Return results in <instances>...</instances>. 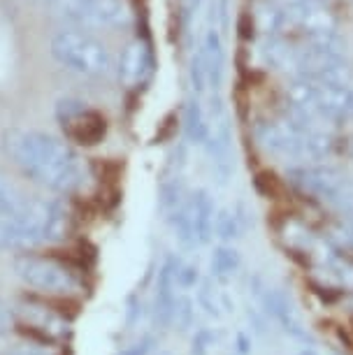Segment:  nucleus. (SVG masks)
Instances as JSON below:
<instances>
[{"mask_svg":"<svg viewBox=\"0 0 353 355\" xmlns=\"http://www.w3.org/2000/svg\"><path fill=\"white\" fill-rule=\"evenodd\" d=\"M5 151L26 177L56 193H72L84 186L82 158L61 139L37 130L5 132Z\"/></svg>","mask_w":353,"mask_h":355,"instance_id":"1","label":"nucleus"},{"mask_svg":"<svg viewBox=\"0 0 353 355\" xmlns=\"http://www.w3.org/2000/svg\"><path fill=\"white\" fill-rule=\"evenodd\" d=\"M49 202L21 198L12 211H0V249L28 251L44 242V220Z\"/></svg>","mask_w":353,"mask_h":355,"instance_id":"2","label":"nucleus"},{"mask_svg":"<svg viewBox=\"0 0 353 355\" xmlns=\"http://www.w3.org/2000/svg\"><path fill=\"white\" fill-rule=\"evenodd\" d=\"M51 56L56 58L63 68H68L77 75L100 77L107 75L112 68L110 53L98 40H93L84 33L63 31L51 40Z\"/></svg>","mask_w":353,"mask_h":355,"instance_id":"3","label":"nucleus"},{"mask_svg":"<svg viewBox=\"0 0 353 355\" xmlns=\"http://www.w3.org/2000/svg\"><path fill=\"white\" fill-rule=\"evenodd\" d=\"M15 272L26 286L35 288V291H42V293L68 295V293H75L79 288L75 274L65 265L56 263V260H51V258L24 253V256H19L15 260Z\"/></svg>","mask_w":353,"mask_h":355,"instance_id":"4","label":"nucleus"},{"mask_svg":"<svg viewBox=\"0 0 353 355\" xmlns=\"http://www.w3.org/2000/svg\"><path fill=\"white\" fill-rule=\"evenodd\" d=\"M51 5L61 17L79 24L119 26L128 19L123 0H51Z\"/></svg>","mask_w":353,"mask_h":355,"instance_id":"5","label":"nucleus"},{"mask_svg":"<svg viewBox=\"0 0 353 355\" xmlns=\"http://www.w3.org/2000/svg\"><path fill=\"white\" fill-rule=\"evenodd\" d=\"M261 304H263L265 316H270L275 320L289 337L302 341V344H311V334L307 332V327H304L289 293H284L282 288H263Z\"/></svg>","mask_w":353,"mask_h":355,"instance_id":"6","label":"nucleus"},{"mask_svg":"<svg viewBox=\"0 0 353 355\" xmlns=\"http://www.w3.org/2000/svg\"><path fill=\"white\" fill-rule=\"evenodd\" d=\"M177 258H165V263L158 270L156 277V297H154V320L156 325L170 327L172 318H175V306H177Z\"/></svg>","mask_w":353,"mask_h":355,"instance_id":"7","label":"nucleus"},{"mask_svg":"<svg viewBox=\"0 0 353 355\" xmlns=\"http://www.w3.org/2000/svg\"><path fill=\"white\" fill-rule=\"evenodd\" d=\"M184 205H186V211H189L198 246L209 244L212 237H214V218H216L214 200H212L207 191H196Z\"/></svg>","mask_w":353,"mask_h":355,"instance_id":"8","label":"nucleus"},{"mask_svg":"<svg viewBox=\"0 0 353 355\" xmlns=\"http://www.w3.org/2000/svg\"><path fill=\"white\" fill-rule=\"evenodd\" d=\"M63 125L70 128V135L79 139L82 144H96L100 135L105 132V121L96 114L86 112L84 107H72V103H68L65 107V114H61Z\"/></svg>","mask_w":353,"mask_h":355,"instance_id":"9","label":"nucleus"},{"mask_svg":"<svg viewBox=\"0 0 353 355\" xmlns=\"http://www.w3.org/2000/svg\"><path fill=\"white\" fill-rule=\"evenodd\" d=\"M239 267H242V253L232 244H218L212 251L209 272H212V281H216L218 286H225L228 281L235 279Z\"/></svg>","mask_w":353,"mask_h":355,"instance_id":"10","label":"nucleus"},{"mask_svg":"<svg viewBox=\"0 0 353 355\" xmlns=\"http://www.w3.org/2000/svg\"><path fill=\"white\" fill-rule=\"evenodd\" d=\"M151 58L149 49L142 42H130L121 53V61H119V72L126 84H137L142 82L144 75L149 72Z\"/></svg>","mask_w":353,"mask_h":355,"instance_id":"11","label":"nucleus"},{"mask_svg":"<svg viewBox=\"0 0 353 355\" xmlns=\"http://www.w3.org/2000/svg\"><path fill=\"white\" fill-rule=\"evenodd\" d=\"M17 313H19V316H24L31 325L40 327V330H44L46 334H51V337H61V334L68 332V325H65L63 320L56 316V313H51L49 309H44V306L21 304L17 309Z\"/></svg>","mask_w":353,"mask_h":355,"instance_id":"12","label":"nucleus"},{"mask_svg":"<svg viewBox=\"0 0 353 355\" xmlns=\"http://www.w3.org/2000/svg\"><path fill=\"white\" fill-rule=\"evenodd\" d=\"M70 232V209L63 200L49 202V214L44 220V242H63Z\"/></svg>","mask_w":353,"mask_h":355,"instance_id":"13","label":"nucleus"},{"mask_svg":"<svg viewBox=\"0 0 353 355\" xmlns=\"http://www.w3.org/2000/svg\"><path fill=\"white\" fill-rule=\"evenodd\" d=\"M244 232V216L239 214V207H223L216 211L214 218V237L221 239L223 244H232L242 237Z\"/></svg>","mask_w":353,"mask_h":355,"instance_id":"14","label":"nucleus"},{"mask_svg":"<svg viewBox=\"0 0 353 355\" xmlns=\"http://www.w3.org/2000/svg\"><path fill=\"white\" fill-rule=\"evenodd\" d=\"M196 302L203 309V313H207L209 318L221 320L225 316L223 309V291L218 288L216 281H203L196 291Z\"/></svg>","mask_w":353,"mask_h":355,"instance_id":"15","label":"nucleus"},{"mask_svg":"<svg viewBox=\"0 0 353 355\" xmlns=\"http://www.w3.org/2000/svg\"><path fill=\"white\" fill-rule=\"evenodd\" d=\"M193 323H196V302H193L189 295H179L172 325H177L179 330H191Z\"/></svg>","mask_w":353,"mask_h":355,"instance_id":"16","label":"nucleus"},{"mask_svg":"<svg viewBox=\"0 0 353 355\" xmlns=\"http://www.w3.org/2000/svg\"><path fill=\"white\" fill-rule=\"evenodd\" d=\"M200 284H203L200 267L196 263H182V260H179V267H177V288L179 291L182 293L198 291Z\"/></svg>","mask_w":353,"mask_h":355,"instance_id":"17","label":"nucleus"},{"mask_svg":"<svg viewBox=\"0 0 353 355\" xmlns=\"http://www.w3.org/2000/svg\"><path fill=\"white\" fill-rule=\"evenodd\" d=\"M218 344V332L214 327H203L191 339V355H207Z\"/></svg>","mask_w":353,"mask_h":355,"instance_id":"18","label":"nucleus"},{"mask_svg":"<svg viewBox=\"0 0 353 355\" xmlns=\"http://www.w3.org/2000/svg\"><path fill=\"white\" fill-rule=\"evenodd\" d=\"M189 135L196 142H205L207 139V123H205V114L198 107V103H191L189 107Z\"/></svg>","mask_w":353,"mask_h":355,"instance_id":"19","label":"nucleus"},{"mask_svg":"<svg viewBox=\"0 0 353 355\" xmlns=\"http://www.w3.org/2000/svg\"><path fill=\"white\" fill-rule=\"evenodd\" d=\"M19 202H21V196L0 177V211H12Z\"/></svg>","mask_w":353,"mask_h":355,"instance_id":"20","label":"nucleus"},{"mask_svg":"<svg viewBox=\"0 0 353 355\" xmlns=\"http://www.w3.org/2000/svg\"><path fill=\"white\" fill-rule=\"evenodd\" d=\"M151 346H154V339L144 337L142 341H137V344H132L130 348H126L121 355H146V353L151 351Z\"/></svg>","mask_w":353,"mask_h":355,"instance_id":"21","label":"nucleus"},{"mask_svg":"<svg viewBox=\"0 0 353 355\" xmlns=\"http://www.w3.org/2000/svg\"><path fill=\"white\" fill-rule=\"evenodd\" d=\"M235 351H237V355L251 353V334H249V332L239 330V332L235 334Z\"/></svg>","mask_w":353,"mask_h":355,"instance_id":"22","label":"nucleus"},{"mask_svg":"<svg viewBox=\"0 0 353 355\" xmlns=\"http://www.w3.org/2000/svg\"><path fill=\"white\" fill-rule=\"evenodd\" d=\"M12 320H15V311H12L5 302H0V334H5L10 330Z\"/></svg>","mask_w":353,"mask_h":355,"instance_id":"23","label":"nucleus"},{"mask_svg":"<svg viewBox=\"0 0 353 355\" xmlns=\"http://www.w3.org/2000/svg\"><path fill=\"white\" fill-rule=\"evenodd\" d=\"M5 355H46V353L40 351L35 346H17V348H10Z\"/></svg>","mask_w":353,"mask_h":355,"instance_id":"24","label":"nucleus"},{"mask_svg":"<svg viewBox=\"0 0 353 355\" xmlns=\"http://www.w3.org/2000/svg\"><path fill=\"white\" fill-rule=\"evenodd\" d=\"M295 355H318L316 351H311V348H302V351H298Z\"/></svg>","mask_w":353,"mask_h":355,"instance_id":"25","label":"nucleus"}]
</instances>
